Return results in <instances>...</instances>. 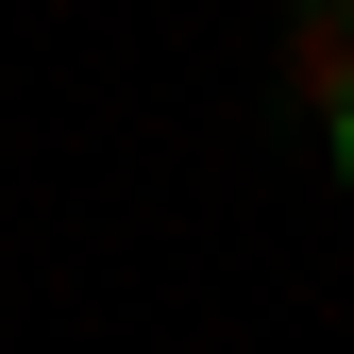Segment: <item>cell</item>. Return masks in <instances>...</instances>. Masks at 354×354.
Here are the masks:
<instances>
[{
    "label": "cell",
    "mask_w": 354,
    "mask_h": 354,
    "mask_svg": "<svg viewBox=\"0 0 354 354\" xmlns=\"http://www.w3.org/2000/svg\"><path fill=\"white\" fill-rule=\"evenodd\" d=\"M321 152H337V186H354V102H337V118H321Z\"/></svg>",
    "instance_id": "2"
},
{
    "label": "cell",
    "mask_w": 354,
    "mask_h": 354,
    "mask_svg": "<svg viewBox=\"0 0 354 354\" xmlns=\"http://www.w3.org/2000/svg\"><path fill=\"white\" fill-rule=\"evenodd\" d=\"M287 102L304 118L354 102V0H287Z\"/></svg>",
    "instance_id": "1"
}]
</instances>
